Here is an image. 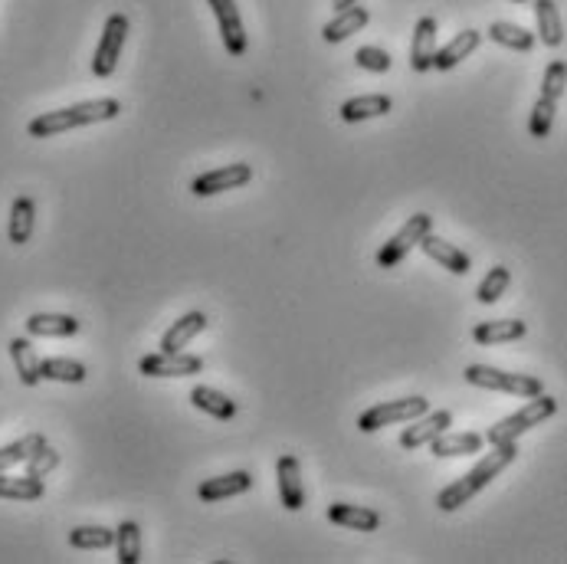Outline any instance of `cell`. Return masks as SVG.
<instances>
[{"instance_id":"21","label":"cell","mask_w":567,"mask_h":564,"mask_svg":"<svg viewBox=\"0 0 567 564\" xmlns=\"http://www.w3.org/2000/svg\"><path fill=\"white\" fill-rule=\"evenodd\" d=\"M33 223H37V204H33V197H17L14 207H10V223H7L10 243H14V246L30 243Z\"/></svg>"},{"instance_id":"17","label":"cell","mask_w":567,"mask_h":564,"mask_svg":"<svg viewBox=\"0 0 567 564\" xmlns=\"http://www.w3.org/2000/svg\"><path fill=\"white\" fill-rule=\"evenodd\" d=\"M207 315L204 312H187V315H181V319H177L168 332L161 335V351H181V348H187L194 342V338L204 332L207 328Z\"/></svg>"},{"instance_id":"36","label":"cell","mask_w":567,"mask_h":564,"mask_svg":"<svg viewBox=\"0 0 567 564\" xmlns=\"http://www.w3.org/2000/svg\"><path fill=\"white\" fill-rule=\"evenodd\" d=\"M564 86H567V63H564V60L548 63L545 79H541V96L561 99V96H564Z\"/></svg>"},{"instance_id":"34","label":"cell","mask_w":567,"mask_h":564,"mask_svg":"<svg viewBox=\"0 0 567 564\" xmlns=\"http://www.w3.org/2000/svg\"><path fill=\"white\" fill-rule=\"evenodd\" d=\"M554 112H558V99L538 96V102L531 105V119H528V132L531 138H548L554 128Z\"/></svg>"},{"instance_id":"33","label":"cell","mask_w":567,"mask_h":564,"mask_svg":"<svg viewBox=\"0 0 567 564\" xmlns=\"http://www.w3.org/2000/svg\"><path fill=\"white\" fill-rule=\"evenodd\" d=\"M115 548H118V564H138L141 561V528H138V522H122L115 528Z\"/></svg>"},{"instance_id":"4","label":"cell","mask_w":567,"mask_h":564,"mask_svg":"<svg viewBox=\"0 0 567 564\" xmlns=\"http://www.w3.org/2000/svg\"><path fill=\"white\" fill-rule=\"evenodd\" d=\"M463 378L472 387H482V391H502V394H515V397H538L545 394V384L531 374H512V371H499L489 368V364H469L463 371Z\"/></svg>"},{"instance_id":"31","label":"cell","mask_w":567,"mask_h":564,"mask_svg":"<svg viewBox=\"0 0 567 564\" xmlns=\"http://www.w3.org/2000/svg\"><path fill=\"white\" fill-rule=\"evenodd\" d=\"M69 545L79 551H105L115 545V532L105 525H79L69 532Z\"/></svg>"},{"instance_id":"40","label":"cell","mask_w":567,"mask_h":564,"mask_svg":"<svg viewBox=\"0 0 567 564\" xmlns=\"http://www.w3.org/2000/svg\"><path fill=\"white\" fill-rule=\"evenodd\" d=\"M515 4H525V0H515Z\"/></svg>"},{"instance_id":"22","label":"cell","mask_w":567,"mask_h":564,"mask_svg":"<svg viewBox=\"0 0 567 564\" xmlns=\"http://www.w3.org/2000/svg\"><path fill=\"white\" fill-rule=\"evenodd\" d=\"M433 456H440V460H450V456H469V453H479L482 446H486V437H479V433H440L433 443Z\"/></svg>"},{"instance_id":"28","label":"cell","mask_w":567,"mask_h":564,"mask_svg":"<svg viewBox=\"0 0 567 564\" xmlns=\"http://www.w3.org/2000/svg\"><path fill=\"white\" fill-rule=\"evenodd\" d=\"M535 20H538V40L545 46H561L564 40V27H561V14L554 0H535Z\"/></svg>"},{"instance_id":"25","label":"cell","mask_w":567,"mask_h":564,"mask_svg":"<svg viewBox=\"0 0 567 564\" xmlns=\"http://www.w3.org/2000/svg\"><path fill=\"white\" fill-rule=\"evenodd\" d=\"M10 358L17 364V378L27 387H37L43 381L37 348L30 345V338H14V342H10Z\"/></svg>"},{"instance_id":"24","label":"cell","mask_w":567,"mask_h":564,"mask_svg":"<svg viewBox=\"0 0 567 564\" xmlns=\"http://www.w3.org/2000/svg\"><path fill=\"white\" fill-rule=\"evenodd\" d=\"M368 20H371V14H368V7H348V10H341V14L332 20V23H325V30H322V37H325V43H341V40H348L351 33H358L361 27H368Z\"/></svg>"},{"instance_id":"20","label":"cell","mask_w":567,"mask_h":564,"mask_svg":"<svg viewBox=\"0 0 567 564\" xmlns=\"http://www.w3.org/2000/svg\"><path fill=\"white\" fill-rule=\"evenodd\" d=\"M482 43V33L479 30H463L456 33V37L443 46V50H436V60H433V69H440V73H446V69H453L466 60V56L476 50V46Z\"/></svg>"},{"instance_id":"18","label":"cell","mask_w":567,"mask_h":564,"mask_svg":"<svg viewBox=\"0 0 567 564\" xmlns=\"http://www.w3.org/2000/svg\"><path fill=\"white\" fill-rule=\"evenodd\" d=\"M528 335V325L518 319H495V322H479L472 328V342L476 345H502V342H518Z\"/></svg>"},{"instance_id":"19","label":"cell","mask_w":567,"mask_h":564,"mask_svg":"<svg viewBox=\"0 0 567 564\" xmlns=\"http://www.w3.org/2000/svg\"><path fill=\"white\" fill-rule=\"evenodd\" d=\"M328 519H332L335 525L354 528V532H377V528H381V515H377L374 509H364V505L335 502V505H328Z\"/></svg>"},{"instance_id":"14","label":"cell","mask_w":567,"mask_h":564,"mask_svg":"<svg viewBox=\"0 0 567 564\" xmlns=\"http://www.w3.org/2000/svg\"><path fill=\"white\" fill-rule=\"evenodd\" d=\"M420 250L427 253L433 263H440L443 269H450V273H456V276H466L472 269V260L459 250V246L446 243L443 237H433V233H427V237L420 240Z\"/></svg>"},{"instance_id":"2","label":"cell","mask_w":567,"mask_h":564,"mask_svg":"<svg viewBox=\"0 0 567 564\" xmlns=\"http://www.w3.org/2000/svg\"><path fill=\"white\" fill-rule=\"evenodd\" d=\"M122 112V102L118 99H89V102H76L66 105V109L56 112H43L27 125L30 138H53L63 132H73L82 125H99V122H112Z\"/></svg>"},{"instance_id":"23","label":"cell","mask_w":567,"mask_h":564,"mask_svg":"<svg viewBox=\"0 0 567 564\" xmlns=\"http://www.w3.org/2000/svg\"><path fill=\"white\" fill-rule=\"evenodd\" d=\"M387 112H391V96H381V92H374V96H354L341 105V119L351 125L364 119H381Z\"/></svg>"},{"instance_id":"13","label":"cell","mask_w":567,"mask_h":564,"mask_svg":"<svg viewBox=\"0 0 567 564\" xmlns=\"http://www.w3.org/2000/svg\"><path fill=\"white\" fill-rule=\"evenodd\" d=\"M433 60H436V20L423 17L413 27V43H410L413 73H427V69H433Z\"/></svg>"},{"instance_id":"29","label":"cell","mask_w":567,"mask_h":564,"mask_svg":"<svg viewBox=\"0 0 567 564\" xmlns=\"http://www.w3.org/2000/svg\"><path fill=\"white\" fill-rule=\"evenodd\" d=\"M489 40L505 46V50H515V53H528L535 50V33H528L525 27L518 23H505V20H495L489 27Z\"/></svg>"},{"instance_id":"30","label":"cell","mask_w":567,"mask_h":564,"mask_svg":"<svg viewBox=\"0 0 567 564\" xmlns=\"http://www.w3.org/2000/svg\"><path fill=\"white\" fill-rule=\"evenodd\" d=\"M43 381H59V384H82L86 381V364L73 358H46L40 361Z\"/></svg>"},{"instance_id":"35","label":"cell","mask_w":567,"mask_h":564,"mask_svg":"<svg viewBox=\"0 0 567 564\" xmlns=\"http://www.w3.org/2000/svg\"><path fill=\"white\" fill-rule=\"evenodd\" d=\"M509 282H512V273L505 266H492L486 279L479 282V289H476V299L482 305H492V302H499L505 296V289H509Z\"/></svg>"},{"instance_id":"16","label":"cell","mask_w":567,"mask_h":564,"mask_svg":"<svg viewBox=\"0 0 567 564\" xmlns=\"http://www.w3.org/2000/svg\"><path fill=\"white\" fill-rule=\"evenodd\" d=\"M253 486V476L246 473V469H236V473H227V476H217V479H207V483H200L197 496L204 502H220V499H233V496H243L246 489Z\"/></svg>"},{"instance_id":"38","label":"cell","mask_w":567,"mask_h":564,"mask_svg":"<svg viewBox=\"0 0 567 564\" xmlns=\"http://www.w3.org/2000/svg\"><path fill=\"white\" fill-rule=\"evenodd\" d=\"M59 466V453L53 450V446H40V450L37 453H33L30 456V460H27V476H37V479H46V476H50L53 473V469Z\"/></svg>"},{"instance_id":"9","label":"cell","mask_w":567,"mask_h":564,"mask_svg":"<svg viewBox=\"0 0 567 564\" xmlns=\"http://www.w3.org/2000/svg\"><path fill=\"white\" fill-rule=\"evenodd\" d=\"M250 181H253V168H250V164H243V161H236V164H223V168L200 174V178L191 184V191L197 197H214V194L233 191V187H243Z\"/></svg>"},{"instance_id":"11","label":"cell","mask_w":567,"mask_h":564,"mask_svg":"<svg viewBox=\"0 0 567 564\" xmlns=\"http://www.w3.org/2000/svg\"><path fill=\"white\" fill-rule=\"evenodd\" d=\"M453 427V414L450 410H427L423 417L413 420V427H404V433H400V446L404 450H420V446H427L433 443L440 433H446Z\"/></svg>"},{"instance_id":"27","label":"cell","mask_w":567,"mask_h":564,"mask_svg":"<svg viewBox=\"0 0 567 564\" xmlns=\"http://www.w3.org/2000/svg\"><path fill=\"white\" fill-rule=\"evenodd\" d=\"M46 496L43 479L37 476H7L0 473V499H17V502H37Z\"/></svg>"},{"instance_id":"12","label":"cell","mask_w":567,"mask_h":564,"mask_svg":"<svg viewBox=\"0 0 567 564\" xmlns=\"http://www.w3.org/2000/svg\"><path fill=\"white\" fill-rule=\"evenodd\" d=\"M276 479H279V499L289 512H299L305 505V486H302V466L292 453H282L276 463Z\"/></svg>"},{"instance_id":"3","label":"cell","mask_w":567,"mask_h":564,"mask_svg":"<svg viewBox=\"0 0 567 564\" xmlns=\"http://www.w3.org/2000/svg\"><path fill=\"white\" fill-rule=\"evenodd\" d=\"M558 414V401H554L551 394H538V397H528V404L522 410H515L512 417L499 420L495 427H489L486 433V443L499 446V443H515L522 433H528L531 427H538V423H545L548 417Z\"/></svg>"},{"instance_id":"7","label":"cell","mask_w":567,"mask_h":564,"mask_svg":"<svg viewBox=\"0 0 567 564\" xmlns=\"http://www.w3.org/2000/svg\"><path fill=\"white\" fill-rule=\"evenodd\" d=\"M128 40V17L125 14H109L102 27V40L96 46V56H92V73L99 79H109L115 73L118 60H122V46Z\"/></svg>"},{"instance_id":"26","label":"cell","mask_w":567,"mask_h":564,"mask_svg":"<svg viewBox=\"0 0 567 564\" xmlns=\"http://www.w3.org/2000/svg\"><path fill=\"white\" fill-rule=\"evenodd\" d=\"M191 404L197 410H204V414L217 417V420H233L236 417V401H230L227 394H220V391H214V387H204V384H197L191 391Z\"/></svg>"},{"instance_id":"10","label":"cell","mask_w":567,"mask_h":564,"mask_svg":"<svg viewBox=\"0 0 567 564\" xmlns=\"http://www.w3.org/2000/svg\"><path fill=\"white\" fill-rule=\"evenodd\" d=\"M210 10L217 17V27H220V37L223 46L233 60H240L246 53V30H243V20H240V10H236V0H207Z\"/></svg>"},{"instance_id":"37","label":"cell","mask_w":567,"mask_h":564,"mask_svg":"<svg viewBox=\"0 0 567 564\" xmlns=\"http://www.w3.org/2000/svg\"><path fill=\"white\" fill-rule=\"evenodd\" d=\"M354 63L361 69H368V73H387V69L394 66L391 53H384L381 46H361V50L354 53Z\"/></svg>"},{"instance_id":"1","label":"cell","mask_w":567,"mask_h":564,"mask_svg":"<svg viewBox=\"0 0 567 564\" xmlns=\"http://www.w3.org/2000/svg\"><path fill=\"white\" fill-rule=\"evenodd\" d=\"M515 456H518V446L515 443H499L495 446L492 453H486L482 460L469 469L466 476H459L456 483L446 486L440 496H436V505H440L443 512H456V509H463V505L476 496V492H482L495 476L502 473L505 466H512L515 463Z\"/></svg>"},{"instance_id":"8","label":"cell","mask_w":567,"mask_h":564,"mask_svg":"<svg viewBox=\"0 0 567 564\" xmlns=\"http://www.w3.org/2000/svg\"><path fill=\"white\" fill-rule=\"evenodd\" d=\"M138 371L145 378H191V374L204 371V361L197 355H184V351H158V355L141 358Z\"/></svg>"},{"instance_id":"15","label":"cell","mask_w":567,"mask_h":564,"mask_svg":"<svg viewBox=\"0 0 567 564\" xmlns=\"http://www.w3.org/2000/svg\"><path fill=\"white\" fill-rule=\"evenodd\" d=\"M79 319L63 312H37L27 319V335L33 338H69L79 332Z\"/></svg>"},{"instance_id":"32","label":"cell","mask_w":567,"mask_h":564,"mask_svg":"<svg viewBox=\"0 0 567 564\" xmlns=\"http://www.w3.org/2000/svg\"><path fill=\"white\" fill-rule=\"evenodd\" d=\"M46 440H43V433H27L23 440L17 443H7V446H0V473H7V469H14L20 463H27L33 453L40 450Z\"/></svg>"},{"instance_id":"6","label":"cell","mask_w":567,"mask_h":564,"mask_svg":"<svg viewBox=\"0 0 567 564\" xmlns=\"http://www.w3.org/2000/svg\"><path fill=\"white\" fill-rule=\"evenodd\" d=\"M427 233H433V217L430 214H413L404 227H400L394 237L377 250V266L394 269L413 250V246H420V240L427 237Z\"/></svg>"},{"instance_id":"5","label":"cell","mask_w":567,"mask_h":564,"mask_svg":"<svg viewBox=\"0 0 567 564\" xmlns=\"http://www.w3.org/2000/svg\"><path fill=\"white\" fill-rule=\"evenodd\" d=\"M430 410L427 397H400V401H384V404H374L371 410H364L358 417V430L361 433H374L381 427H391V423H407V420H417Z\"/></svg>"},{"instance_id":"39","label":"cell","mask_w":567,"mask_h":564,"mask_svg":"<svg viewBox=\"0 0 567 564\" xmlns=\"http://www.w3.org/2000/svg\"><path fill=\"white\" fill-rule=\"evenodd\" d=\"M335 7H338V14H341V10H348V7H354V0H335Z\"/></svg>"}]
</instances>
